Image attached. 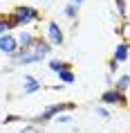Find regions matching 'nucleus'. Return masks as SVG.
<instances>
[{
	"label": "nucleus",
	"mask_w": 130,
	"mask_h": 133,
	"mask_svg": "<svg viewBox=\"0 0 130 133\" xmlns=\"http://www.w3.org/2000/svg\"><path fill=\"white\" fill-rule=\"evenodd\" d=\"M7 18H9V25L14 29L16 27H27L32 23L41 21V11L36 7H32V5H18V7H14L7 14Z\"/></svg>",
	"instance_id": "nucleus-1"
},
{
	"label": "nucleus",
	"mask_w": 130,
	"mask_h": 133,
	"mask_svg": "<svg viewBox=\"0 0 130 133\" xmlns=\"http://www.w3.org/2000/svg\"><path fill=\"white\" fill-rule=\"evenodd\" d=\"M74 108H76V104H72V102H58V104H52V106H47L43 113H38L36 117L29 119V124L43 126V124H47V122H52L54 115H58V113H72Z\"/></svg>",
	"instance_id": "nucleus-2"
},
{
	"label": "nucleus",
	"mask_w": 130,
	"mask_h": 133,
	"mask_svg": "<svg viewBox=\"0 0 130 133\" xmlns=\"http://www.w3.org/2000/svg\"><path fill=\"white\" fill-rule=\"evenodd\" d=\"M9 61H11V65H32V63H43V56L36 54L32 48H29V50L18 48L14 54L9 56Z\"/></svg>",
	"instance_id": "nucleus-3"
},
{
	"label": "nucleus",
	"mask_w": 130,
	"mask_h": 133,
	"mask_svg": "<svg viewBox=\"0 0 130 133\" xmlns=\"http://www.w3.org/2000/svg\"><path fill=\"white\" fill-rule=\"evenodd\" d=\"M101 104H105V106H121L123 108V106H128V95L114 90V88L110 86L108 90L101 92Z\"/></svg>",
	"instance_id": "nucleus-4"
},
{
	"label": "nucleus",
	"mask_w": 130,
	"mask_h": 133,
	"mask_svg": "<svg viewBox=\"0 0 130 133\" xmlns=\"http://www.w3.org/2000/svg\"><path fill=\"white\" fill-rule=\"evenodd\" d=\"M45 38L49 41V45H52V48H58V45H63V43H65L63 27H61L56 21H49V23H47V32H45Z\"/></svg>",
	"instance_id": "nucleus-5"
},
{
	"label": "nucleus",
	"mask_w": 130,
	"mask_h": 133,
	"mask_svg": "<svg viewBox=\"0 0 130 133\" xmlns=\"http://www.w3.org/2000/svg\"><path fill=\"white\" fill-rule=\"evenodd\" d=\"M18 50V41H16V36L11 34V32H7V34H0V52L2 54L11 56Z\"/></svg>",
	"instance_id": "nucleus-6"
},
{
	"label": "nucleus",
	"mask_w": 130,
	"mask_h": 133,
	"mask_svg": "<svg viewBox=\"0 0 130 133\" xmlns=\"http://www.w3.org/2000/svg\"><path fill=\"white\" fill-rule=\"evenodd\" d=\"M32 50H34L36 54H41L43 59H47L54 50H52V45H49V41L45 38V36H38L36 34V38H34V45H32Z\"/></svg>",
	"instance_id": "nucleus-7"
},
{
	"label": "nucleus",
	"mask_w": 130,
	"mask_h": 133,
	"mask_svg": "<svg viewBox=\"0 0 130 133\" xmlns=\"http://www.w3.org/2000/svg\"><path fill=\"white\" fill-rule=\"evenodd\" d=\"M41 88H43V84L34 77V75H25V81H22V92H25V95H34V92H38Z\"/></svg>",
	"instance_id": "nucleus-8"
},
{
	"label": "nucleus",
	"mask_w": 130,
	"mask_h": 133,
	"mask_svg": "<svg viewBox=\"0 0 130 133\" xmlns=\"http://www.w3.org/2000/svg\"><path fill=\"white\" fill-rule=\"evenodd\" d=\"M128 56H130V52H128V43L121 41V43L114 48V54H112V59H114V61H119V63H128Z\"/></svg>",
	"instance_id": "nucleus-9"
},
{
	"label": "nucleus",
	"mask_w": 130,
	"mask_h": 133,
	"mask_svg": "<svg viewBox=\"0 0 130 133\" xmlns=\"http://www.w3.org/2000/svg\"><path fill=\"white\" fill-rule=\"evenodd\" d=\"M34 38H36V34H32V32H20V34L16 36L18 48H25V50H29L32 45H34Z\"/></svg>",
	"instance_id": "nucleus-10"
},
{
	"label": "nucleus",
	"mask_w": 130,
	"mask_h": 133,
	"mask_svg": "<svg viewBox=\"0 0 130 133\" xmlns=\"http://www.w3.org/2000/svg\"><path fill=\"white\" fill-rule=\"evenodd\" d=\"M56 77H58V84H63V86H70V84H74V81H76V75H74L72 68H65V70L56 72Z\"/></svg>",
	"instance_id": "nucleus-11"
},
{
	"label": "nucleus",
	"mask_w": 130,
	"mask_h": 133,
	"mask_svg": "<svg viewBox=\"0 0 130 133\" xmlns=\"http://www.w3.org/2000/svg\"><path fill=\"white\" fill-rule=\"evenodd\" d=\"M47 68H49V72H61V70H65V68H72L67 61H61V59H49L47 61Z\"/></svg>",
	"instance_id": "nucleus-12"
},
{
	"label": "nucleus",
	"mask_w": 130,
	"mask_h": 133,
	"mask_svg": "<svg viewBox=\"0 0 130 133\" xmlns=\"http://www.w3.org/2000/svg\"><path fill=\"white\" fill-rule=\"evenodd\" d=\"M114 90H119V92H128V88H130V77L128 75H121V77L114 81V86H112Z\"/></svg>",
	"instance_id": "nucleus-13"
},
{
	"label": "nucleus",
	"mask_w": 130,
	"mask_h": 133,
	"mask_svg": "<svg viewBox=\"0 0 130 133\" xmlns=\"http://www.w3.org/2000/svg\"><path fill=\"white\" fill-rule=\"evenodd\" d=\"M79 5H72V2H67L65 5V9H63V14H65V18H70V21H76L79 18Z\"/></svg>",
	"instance_id": "nucleus-14"
},
{
	"label": "nucleus",
	"mask_w": 130,
	"mask_h": 133,
	"mask_svg": "<svg viewBox=\"0 0 130 133\" xmlns=\"http://www.w3.org/2000/svg\"><path fill=\"white\" fill-rule=\"evenodd\" d=\"M52 122L54 124H70L72 122V113H58V115H54Z\"/></svg>",
	"instance_id": "nucleus-15"
},
{
	"label": "nucleus",
	"mask_w": 130,
	"mask_h": 133,
	"mask_svg": "<svg viewBox=\"0 0 130 133\" xmlns=\"http://www.w3.org/2000/svg\"><path fill=\"white\" fill-rule=\"evenodd\" d=\"M114 5H117V14L126 21V18H128V7H126V0H114Z\"/></svg>",
	"instance_id": "nucleus-16"
},
{
	"label": "nucleus",
	"mask_w": 130,
	"mask_h": 133,
	"mask_svg": "<svg viewBox=\"0 0 130 133\" xmlns=\"http://www.w3.org/2000/svg\"><path fill=\"white\" fill-rule=\"evenodd\" d=\"M7 32H14V27L9 25L7 16H0V34H7Z\"/></svg>",
	"instance_id": "nucleus-17"
},
{
	"label": "nucleus",
	"mask_w": 130,
	"mask_h": 133,
	"mask_svg": "<svg viewBox=\"0 0 130 133\" xmlns=\"http://www.w3.org/2000/svg\"><path fill=\"white\" fill-rule=\"evenodd\" d=\"M94 113H96V117H101V119H110V111L105 108V106H96Z\"/></svg>",
	"instance_id": "nucleus-18"
},
{
	"label": "nucleus",
	"mask_w": 130,
	"mask_h": 133,
	"mask_svg": "<svg viewBox=\"0 0 130 133\" xmlns=\"http://www.w3.org/2000/svg\"><path fill=\"white\" fill-rule=\"evenodd\" d=\"M119 65H121L119 61H114V59H110V61H108V70L112 72V75H114V72H119Z\"/></svg>",
	"instance_id": "nucleus-19"
},
{
	"label": "nucleus",
	"mask_w": 130,
	"mask_h": 133,
	"mask_svg": "<svg viewBox=\"0 0 130 133\" xmlns=\"http://www.w3.org/2000/svg\"><path fill=\"white\" fill-rule=\"evenodd\" d=\"M117 34L121 36V41H126V34H128V25H126V23H123L121 27H117Z\"/></svg>",
	"instance_id": "nucleus-20"
},
{
	"label": "nucleus",
	"mask_w": 130,
	"mask_h": 133,
	"mask_svg": "<svg viewBox=\"0 0 130 133\" xmlns=\"http://www.w3.org/2000/svg\"><path fill=\"white\" fill-rule=\"evenodd\" d=\"M20 115H7V117H5V124H11V122H20Z\"/></svg>",
	"instance_id": "nucleus-21"
},
{
	"label": "nucleus",
	"mask_w": 130,
	"mask_h": 133,
	"mask_svg": "<svg viewBox=\"0 0 130 133\" xmlns=\"http://www.w3.org/2000/svg\"><path fill=\"white\" fill-rule=\"evenodd\" d=\"M67 2H72V5H79V7H81V5L85 2V0H67Z\"/></svg>",
	"instance_id": "nucleus-22"
},
{
	"label": "nucleus",
	"mask_w": 130,
	"mask_h": 133,
	"mask_svg": "<svg viewBox=\"0 0 130 133\" xmlns=\"http://www.w3.org/2000/svg\"><path fill=\"white\" fill-rule=\"evenodd\" d=\"M41 2H52V0H41Z\"/></svg>",
	"instance_id": "nucleus-23"
}]
</instances>
